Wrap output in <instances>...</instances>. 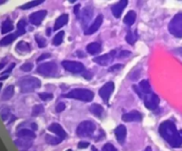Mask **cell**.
Segmentation results:
<instances>
[{
    "instance_id": "obj_35",
    "label": "cell",
    "mask_w": 182,
    "mask_h": 151,
    "mask_svg": "<svg viewBox=\"0 0 182 151\" xmlns=\"http://www.w3.org/2000/svg\"><path fill=\"white\" fill-rule=\"evenodd\" d=\"M35 39H36V42H37V44H38L39 48H44V47L47 45L46 39H45L44 37H42L41 36L36 35V36H35Z\"/></svg>"
},
{
    "instance_id": "obj_6",
    "label": "cell",
    "mask_w": 182,
    "mask_h": 151,
    "mask_svg": "<svg viewBox=\"0 0 182 151\" xmlns=\"http://www.w3.org/2000/svg\"><path fill=\"white\" fill-rule=\"evenodd\" d=\"M37 70L41 75L46 76H52L55 75L57 72V65L53 61L45 62L39 65Z\"/></svg>"
},
{
    "instance_id": "obj_26",
    "label": "cell",
    "mask_w": 182,
    "mask_h": 151,
    "mask_svg": "<svg viewBox=\"0 0 182 151\" xmlns=\"http://www.w3.org/2000/svg\"><path fill=\"white\" fill-rule=\"evenodd\" d=\"M138 87L139 89L141 90V92L146 95V94H148L151 92V86H150V84L147 80H142L139 85H138Z\"/></svg>"
},
{
    "instance_id": "obj_14",
    "label": "cell",
    "mask_w": 182,
    "mask_h": 151,
    "mask_svg": "<svg viewBox=\"0 0 182 151\" xmlns=\"http://www.w3.org/2000/svg\"><path fill=\"white\" fill-rule=\"evenodd\" d=\"M127 5H128L127 0H121V1L116 3L115 5H113L112 12H113V14L114 15L115 18H120V16L121 15L124 8L127 6Z\"/></svg>"
},
{
    "instance_id": "obj_32",
    "label": "cell",
    "mask_w": 182,
    "mask_h": 151,
    "mask_svg": "<svg viewBox=\"0 0 182 151\" xmlns=\"http://www.w3.org/2000/svg\"><path fill=\"white\" fill-rule=\"evenodd\" d=\"M16 50L19 52H30L31 46L28 43L24 41H20L16 45Z\"/></svg>"
},
{
    "instance_id": "obj_51",
    "label": "cell",
    "mask_w": 182,
    "mask_h": 151,
    "mask_svg": "<svg viewBox=\"0 0 182 151\" xmlns=\"http://www.w3.org/2000/svg\"><path fill=\"white\" fill-rule=\"evenodd\" d=\"M8 77V75H5L4 76H1L0 77V80H4V79H5V78H7Z\"/></svg>"
},
{
    "instance_id": "obj_19",
    "label": "cell",
    "mask_w": 182,
    "mask_h": 151,
    "mask_svg": "<svg viewBox=\"0 0 182 151\" xmlns=\"http://www.w3.org/2000/svg\"><path fill=\"white\" fill-rule=\"evenodd\" d=\"M68 15L67 14H63L61 15L60 17H58V19L56 20L55 23V27H54V30H58L59 29H61L62 27H64L65 24H67L68 22Z\"/></svg>"
},
{
    "instance_id": "obj_5",
    "label": "cell",
    "mask_w": 182,
    "mask_h": 151,
    "mask_svg": "<svg viewBox=\"0 0 182 151\" xmlns=\"http://www.w3.org/2000/svg\"><path fill=\"white\" fill-rule=\"evenodd\" d=\"M96 130V124L91 121H84L77 127V134L80 137H89Z\"/></svg>"
},
{
    "instance_id": "obj_50",
    "label": "cell",
    "mask_w": 182,
    "mask_h": 151,
    "mask_svg": "<svg viewBox=\"0 0 182 151\" xmlns=\"http://www.w3.org/2000/svg\"><path fill=\"white\" fill-rule=\"evenodd\" d=\"M31 127H32V129H33L34 131H36V130L38 129V126H37V124H36L35 123H33V124H31Z\"/></svg>"
},
{
    "instance_id": "obj_22",
    "label": "cell",
    "mask_w": 182,
    "mask_h": 151,
    "mask_svg": "<svg viewBox=\"0 0 182 151\" xmlns=\"http://www.w3.org/2000/svg\"><path fill=\"white\" fill-rule=\"evenodd\" d=\"M136 18H137V14L134 11H130L126 16L123 19V22L128 25V26H131L132 24H134V22L136 21Z\"/></svg>"
},
{
    "instance_id": "obj_13",
    "label": "cell",
    "mask_w": 182,
    "mask_h": 151,
    "mask_svg": "<svg viewBox=\"0 0 182 151\" xmlns=\"http://www.w3.org/2000/svg\"><path fill=\"white\" fill-rule=\"evenodd\" d=\"M121 118L124 122H140L142 120V115L138 111L133 110L124 114Z\"/></svg>"
},
{
    "instance_id": "obj_11",
    "label": "cell",
    "mask_w": 182,
    "mask_h": 151,
    "mask_svg": "<svg viewBox=\"0 0 182 151\" xmlns=\"http://www.w3.org/2000/svg\"><path fill=\"white\" fill-rule=\"evenodd\" d=\"M47 11L46 10H40V11H38V12H35L33 14L30 15V21L31 24L36 25V26H38L42 21L45 19L46 15H47Z\"/></svg>"
},
{
    "instance_id": "obj_7",
    "label": "cell",
    "mask_w": 182,
    "mask_h": 151,
    "mask_svg": "<svg viewBox=\"0 0 182 151\" xmlns=\"http://www.w3.org/2000/svg\"><path fill=\"white\" fill-rule=\"evenodd\" d=\"M63 67L67 71L71 73H81L85 70V67L81 62L79 61H71V60H65L62 62Z\"/></svg>"
},
{
    "instance_id": "obj_15",
    "label": "cell",
    "mask_w": 182,
    "mask_h": 151,
    "mask_svg": "<svg viewBox=\"0 0 182 151\" xmlns=\"http://www.w3.org/2000/svg\"><path fill=\"white\" fill-rule=\"evenodd\" d=\"M103 23V16L102 15H98L96 20L93 21V23L85 30V34L86 35H91V34H94L97 30H98L100 28V26L102 25Z\"/></svg>"
},
{
    "instance_id": "obj_45",
    "label": "cell",
    "mask_w": 182,
    "mask_h": 151,
    "mask_svg": "<svg viewBox=\"0 0 182 151\" xmlns=\"http://www.w3.org/2000/svg\"><path fill=\"white\" fill-rule=\"evenodd\" d=\"M50 57V54L49 53H43L41 56H39L38 58V61H41V60H45V59H47V58H48Z\"/></svg>"
},
{
    "instance_id": "obj_49",
    "label": "cell",
    "mask_w": 182,
    "mask_h": 151,
    "mask_svg": "<svg viewBox=\"0 0 182 151\" xmlns=\"http://www.w3.org/2000/svg\"><path fill=\"white\" fill-rule=\"evenodd\" d=\"M175 52H176V53H178V54H180V55H182V47L176 49Z\"/></svg>"
},
{
    "instance_id": "obj_20",
    "label": "cell",
    "mask_w": 182,
    "mask_h": 151,
    "mask_svg": "<svg viewBox=\"0 0 182 151\" xmlns=\"http://www.w3.org/2000/svg\"><path fill=\"white\" fill-rule=\"evenodd\" d=\"M15 145L19 148L22 149H29L31 147L32 145V141L31 140H27V139H22V138H19L15 141Z\"/></svg>"
},
{
    "instance_id": "obj_3",
    "label": "cell",
    "mask_w": 182,
    "mask_h": 151,
    "mask_svg": "<svg viewBox=\"0 0 182 151\" xmlns=\"http://www.w3.org/2000/svg\"><path fill=\"white\" fill-rule=\"evenodd\" d=\"M63 96L65 98L82 101L84 102H89L94 98V92L88 89H74L66 94H64Z\"/></svg>"
},
{
    "instance_id": "obj_47",
    "label": "cell",
    "mask_w": 182,
    "mask_h": 151,
    "mask_svg": "<svg viewBox=\"0 0 182 151\" xmlns=\"http://www.w3.org/2000/svg\"><path fill=\"white\" fill-rule=\"evenodd\" d=\"M131 54V53L129 51H122L121 53H120V57H127Z\"/></svg>"
},
{
    "instance_id": "obj_1",
    "label": "cell",
    "mask_w": 182,
    "mask_h": 151,
    "mask_svg": "<svg viewBox=\"0 0 182 151\" xmlns=\"http://www.w3.org/2000/svg\"><path fill=\"white\" fill-rule=\"evenodd\" d=\"M161 136L172 148H180L182 144L180 132H178L175 124L171 121H164L159 126Z\"/></svg>"
},
{
    "instance_id": "obj_34",
    "label": "cell",
    "mask_w": 182,
    "mask_h": 151,
    "mask_svg": "<svg viewBox=\"0 0 182 151\" xmlns=\"http://www.w3.org/2000/svg\"><path fill=\"white\" fill-rule=\"evenodd\" d=\"M1 117H2V120L5 121L8 119L9 116H10V109L7 108V107H3L1 108Z\"/></svg>"
},
{
    "instance_id": "obj_59",
    "label": "cell",
    "mask_w": 182,
    "mask_h": 151,
    "mask_svg": "<svg viewBox=\"0 0 182 151\" xmlns=\"http://www.w3.org/2000/svg\"><path fill=\"white\" fill-rule=\"evenodd\" d=\"M67 151H72V150H71V149H69V150H67Z\"/></svg>"
},
{
    "instance_id": "obj_28",
    "label": "cell",
    "mask_w": 182,
    "mask_h": 151,
    "mask_svg": "<svg viewBox=\"0 0 182 151\" xmlns=\"http://www.w3.org/2000/svg\"><path fill=\"white\" fill-rule=\"evenodd\" d=\"M137 34L136 31H131L130 30L126 36V41L130 44V45H134L136 43V41L137 40Z\"/></svg>"
},
{
    "instance_id": "obj_41",
    "label": "cell",
    "mask_w": 182,
    "mask_h": 151,
    "mask_svg": "<svg viewBox=\"0 0 182 151\" xmlns=\"http://www.w3.org/2000/svg\"><path fill=\"white\" fill-rule=\"evenodd\" d=\"M65 103H63V102L58 103L57 106H56V108H55V111H56L57 113H60V112H62V111L65 110Z\"/></svg>"
},
{
    "instance_id": "obj_54",
    "label": "cell",
    "mask_w": 182,
    "mask_h": 151,
    "mask_svg": "<svg viewBox=\"0 0 182 151\" xmlns=\"http://www.w3.org/2000/svg\"><path fill=\"white\" fill-rule=\"evenodd\" d=\"M144 151H152V149L150 147H147V148H146V149Z\"/></svg>"
},
{
    "instance_id": "obj_25",
    "label": "cell",
    "mask_w": 182,
    "mask_h": 151,
    "mask_svg": "<svg viewBox=\"0 0 182 151\" xmlns=\"http://www.w3.org/2000/svg\"><path fill=\"white\" fill-rule=\"evenodd\" d=\"M89 111L94 114L95 116L98 117H101L103 113H104V108L103 107L99 104H92V105L89 107Z\"/></svg>"
},
{
    "instance_id": "obj_37",
    "label": "cell",
    "mask_w": 182,
    "mask_h": 151,
    "mask_svg": "<svg viewBox=\"0 0 182 151\" xmlns=\"http://www.w3.org/2000/svg\"><path fill=\"white\" fill-rule=\"evenodd\" d=\"M33 69V64L31 62H26L24 64H22L21 66V70L24 71V72H29Z\"/></svg>"
},
{
    "instance_id": "obj_56",
    "label": "cell",
    "mask_w": 182,
    "mask_h": 151,
    "mask_svg": "<svg viewBox=\"0 0 182 151\" xmlns=\"http://www.w3.org/2000/svg\"><path fill=\"white\" fill-rule=\"evenodd\" d=\"M180 138H181V140H182V130L180 131Z\"/></svg>"
},
{
    "instance_id": "obj_18",
    "label": "cell",
    "mask_w": 182,
    "mask_h": 151,
    "mask_svg": "<svg viewBox=\"0 0 182 151\" xmlns=\"http://www.w3.org/2000/svg\"><path fill=\"white\" fill-rule=\"evenodd\" d=\"M17 137L22 138V139H27V140H32L36 138V134L34 132L29 130V129H22L19 132H17Z\"/></svg>"
},
{
    "instance_id": "obj_24",
    "label": "cell",
    "mask_w": 182,
    "mask_h": 151,
    "mask_svg": "<svg viewBox=\"0 0 182 151\" xmlns=\"http://www.w3.org/2000/svg\"><path fill=\"white\" fill-rule=\"evenodd\" d=\"M15 93V87L13 85H9L7 86L4 92H3V94H2V100L3 101H8L10 100L13 95Z\"/></svg>"
},
{
    "instance_id": "obj_16",
    "label": "cell",
    "mask_w": 182,
    "mask_h": 151,
    "mask_svg": "<svg viewBox=\"0 0 182 151\" xmlns=\"http://www.w3.org/2000/svg\"><path fill=\"white\" fill-rule=\"evenodd\" d=\"M48 130L51 131L52 133H55L58 137H60L62 140H64L65 138H66V133L65 132V130L63 129V127L59 124H57V123H54L51 125H49Z\"/></svg>"
},
{
    "instance_id": "obj_8",
    "label": "cell",
    "mask_w": 182,
    "mask_h": 151,
    "mask_svg": "<svg viewBox=\"0 0 182 151\" xmlns=\"http://www.w3.org/2000/svg\"><path fill=\"white\" fill-rule=\"evenodd\" d=\"M144 102H145L146 108H147L148 109H151V110H154L155 108H157V107L159 106L160 99L155 93L150 92L148 94L145 95Z\"/></svg>"
},
{
    "instance_id": "obj_57",
    "label": "cell",
    "mask_w": 182,
    "mask_h": 151,
    "mask_svg": "<svg viewBox=\"0 0 182 151\" xmlns=\"http://www.w3.org/2000/svg\"><path fill=\"white\" fill-rule=\"evenodd\" d=\"M2 86H3V85H2V83H0V90H1V88H2Z\"/></svg>"
},
{
    "instance_id": "obj_10",
    "label": "cell",
    "mask_w": 182,
    "mask_h": 151,
    "mask_svg": "<svg viewBox=\"0 0 182 151\" xmlns=\"http://www.w3.org/2000/svg\"><path fill=\"white\" fill-rule=\"evenodd\" d=\"M115 54V51H112V52H110V53H106L104 55H101V56L95 58L94 61L96 63L101 65V66H106V65H108L109 63H111L114 60Z\"/></svg>"
},
{
    "instance_id": "obj_44",
    "label": "cell",
    "mask_w": 182,
    "mask_h": 151,
    "mask_svg": "<svg viewBox=\"0 0 182 151\" xmlns=\"http://www.w3.org/2000/svg\"><path fill=\"white\" fill-rule=\"evenodd\" d=\"M121 68H122V65H121V64H116V65L113 66L112 68L109 69V71H115V70L120 69H121Z\"/></svg>"
},
{
    "instance_id": "obj_38",
    "label": "cell",
    "mask_w": 182,
    "mask_h": 151,
    "mask_svg": "<svg viewBox=\"0 0 182 151\" xmlns=\"http://www.w3.org/2000/svg\"><path fill=\"white\" fill-rule=\"evenodd\" d=\"M39 98L42 100V101H49L53 99V94L52 93H48V92H42V93H39Z\"/></svg>"
},
{
    "instance_id": "obj_23",
    "label": "cell",
    "mask_w": 182,
    "mask_h": 151,
    "mask_svg": "<svg viewBox=\"0 0 182 151\" xmlns=\"http://www.w3.org/2000/svg\"><path fill=\"white\" fill-rule=\"evenodd\" d=\"M14 30V25L13 22L10 19H6L3 23H2V27H1V33L2 34H5L8 33L10 31Z\"/></svg>"
},
{
    "instance_id": "obj_36",
    "label": "cell",
    "mask_w": 182,
    "mask_h": 151,
    "mask_svg": "<svg viewBox=\"0 0 182 151\" xmlns=\"http://www.w3.org/2000/svg\"><path fill=\"white\" fill-rule=\"evenodd\" d=\"M44 112V107L42 105H35L32 108V116L37 117Z\"/></svg>"
},
{
    "instance_id": "obj_27",
    "label": "cell",
    "mask_w": 182,
    "mask_h": 151,
    "mask_svg": "<svg viewBox=\"0 0 182 151\" xmlns=\"http://www.w3.org/2000/svg\"><path fill=\"white\" fill-rule=\"evenodd\" d=\"M17 37L16 34H10L0 40V45H7L13 43Z\"/></svg>"
},
{
    "instance_id": "obj_39",
    "label": "cell",
    "mask_w": 182,
    "mask_h": 151,
    "mask_svg": "<svg viewBox=\"0 0 182 151\" xmlns=\"http://www.w3.org/2000/svg\"><path fill=\"white\" fill-rule=\"evenodd\" d=\"M102 151H118V150H117V149H116L114 145H112V144H110V143H107V144H105V145L103 147Z\"/></svg>"
},
{
    "instance_id": "obj_55",
    "label": "cell",
    "mask_w": 182,
    "mask_h": 151,
    "mask_svg": "<svg viewBox=\"0 0 182 151\" xmlns=\"http://www.w3.org/2000/svg\"><path fill=\"white\" fill-rule=\"evenodd\" d=\"M91 149H92V151H98L96 148H95V147H93V146L91 147Z\"/></svg>"
},
{
    "instance_id": "obj_40",
    "label": "cell",
    "mask_w": 182,
    "mask_h": 151,
    "mask_svg": "<svg viewBox=\"0 0 182 151\" xmlns=\"http://www.w3.org/2000/svg\"><path fill=\"white\" fill-rule=\"evenodd\" d=\"M133 90L135 91L137 93V95H138V97L139 98H141V99H144V97H145V94L141 92V90L139 89V87L138 86H137V85H133Z\"/></svg>"
},
{
    "instance_id": "obj_29",
    "label": "cell",
    "mask_w": 182,
    "mask_h": 151,
    "mask_svg": "<svg viewBox=\"0 0 182 151\" xmlns=\"http://www.w3.org/2000/svg\"><path fill=\"white\" fill-rule=\"evenodd\" d=\"M42 3H44L43 0H35V1H31V2L26 3L25 5H22L20 8H21L22 10H27V9H31V8H32V7H35V6H37V5L42 4Z\"/></svg>"
},
{
    "instance_id": "obj_12",
    "label": "cell",
    "mask_w": 182,
    "mask_h": 151,
    "mask_svg": "<svg viewBox=\"0 0 182 151\" xmlns=\"http://www.w3.org/2000/svg\"><path fill=\"white\" fill-rule=\"evenodd\" d=\"M92 17H93V10L90 7H85L82 12L81 13V17H80L84 27L88 26L90 23Z\"/></svg>"
},
{
    "instance_id": "obj_9",
    "label": "cell",
    "mask_w": 182,
    "mask_h": 151,
    "mask_svg": "<svg viewBox=\"0 0 182 151\" xmlns=\"http://www.w3.org/2000/svg\"><path fill=\"white\" fill-rule=\"evenodd\" d=\"M114 90V84L113 82H108L104 85H103L99 90L100 97L104 100V101L108 102L111 97L112 92Z\"/></svg>"
},
{
    "instance_id": "obj_30",
    "label": "cell",
    "mask_w": 182,
    "mask_h": 151,
    "mask_svg": "<svg viewBox=\"0 0 182 151\" xmlns=\"http://www.w3.org/2000/svg\"><path fill=\"white\" fill-rule=\"evenodd\" d=\"M46 141L47 143H48L50 145H57L59 143H61L62 139L60 137H55V136L46 135Z\"/></svg>"
},
{
    "instance_id": "obj_42",
    "label": "cell",
    "mask_w": 182,
    "mask_h": 151,
    "mask_svg": "<svg viewBox=\"0 0 182 151\" xmlns=\"http://www.w3.org/2000/svg\"><path fill=\"white\" fill-rule=\"evenodd\" d=\"M88 146H89V143L87 142V141H81V142H79V145H78V147L80 149H86Z\"/></svg>"
},
{
    "instance_id": "obj_4",
    "label": "cell",
    "mask_w": 182,
    "mask_h": 151,
    "mask_svg": "<svg viewBox=\"0 0 182 151\" xmlns=\"http://www.w3.org/2000/svg\"><path fill=\"white\" fill-rule=\"evenodd\" d=\"M169 31L176 37H182V14H176L169 23Z\"/></svg>"
},
{
    "instance_id": "obj_43",
    "label": "cell",
    "mask_w": 182,
    "mask_h": 151,
    "mask_svg": "<svg viewBox=\"0 0 182 151\" xmlns=\"http://www.w3.org/2000/svg\"><path fill=\"white\" fill-rule=\"evenodd\" d=\"M74 13H75V14L76 16L80 19V17H81V10H80V5H77L75 7H74Z\"/></svg>"
},
{
    "instance_id": "obj_33",
    "label": "cell",
    "mask_w": 182,
    "mask_h": 151,
    "mask_svg": "<svg viewBox=\"0 0 182 151\" xmlns=\"http://www.w3.org/2000/svg\"><path fill=\"white\" fill-rule=\"evenodd\" d=\"M64 36H65V32L64 31H59L55 37H54L53 39V44L55 45H60L63 42V39H64Z\"/></svg>"
},
{
    "instance_id": "obj_46",
    "label": "cell",
    "mask_w": 182,
    "mask_h": 151,
    "mask_svg": "<svg viewBox=\"0 0 182 151\" xmlns=\"http://www.w3.org/2000/svg\"><path fill=\"white\" fill-rule=\"evenodd\" d=\"M15 63H12V64L9 66V68H8V69H6V70H5L4 73H3V74H4V75H5V74L7 75V73H9V72H11V71H12V69L15 68Z\"/></svg>"
},
{
    "instance_id": "obj_48",
    "label": "cell",
    "mask_w": 182,
    "mask_h": 151,
    "mask_svg": "<svg viewBox=\"0 0 182 151\" xmlns=\"http://www.w3.org/2000/svg\"><path fill=\"white\" fill-rule=\"evenodd\" d=\"M83 76H85V77H86L87 79H90V78L92 77V75H91V74H90L89 72H86L85 74L83 73Z\"/></svg>"
},
{
    "instance_id": "obj_53",
    "label": "cell",
    "mask_w": 182,
    "mask_h": 151,
    "mask_svg": "<svg viewBox=\"0 0 182 151\" xmlns=\"http://www.w3.org/2000/svg\"><path fill=\"white\" fill-rule=\"evenodd\" d=\"M50 34H51V30H50V29H48V30H47V35H48V36H50Z\"/></svg>"
},
{
    "instance_id": "obj_17",
    "label": "cell",
    "mask_w": 182,
    "mask_h": 151,
    "mask_svg": "<svg viewBox=\"0 0 182 151\" xmlns=\"http://www.w3.org/2000/svg\"><path fill=\"white\" fill-rule=\"evenodd\" d=\"M126 134H127V130L126 127L123 124L119 125L115 129V136L118 142L120 144H123L126 139Z\"/></svg>"
},
{
    "instance_id": "obj_21",
    "label": "cell",
    "mask_w": 182,
    "mask_h": 151,
    "mask_svg": "<svg viewBox=\"0 0 182 151\" xmlns=\"http://www.w3.org/2000/svg\"><path fill=\"white\" fill-rule=\"evenodd\" d=\"M101 45L98 43H96V42H94V43H90L89 45H88L87 46V52L88 53H90V54H92V55H94V54H97V53H98L101 52Z\"/></svg>"
},
{
    "instance_id": "obj_58",
    "label": "cell",
    "mask_w": 182,
    "mask_h": 151,
    "mask_svg": "<svg viewBox=\"0 0 182 151\" xmlns=\"http://www.w3.org/2000/svg\"><path fill=\"white\" fill-rule=\"evenodd\" d=\"M3 3H5V1H0V4H3Z\"/></svg>"
},
{
    "instance_id": "obj_2",
    "label": "cell",
    "mask_w": 182,
    "mask_h": 151,
    "mask_svg": "<svg viewBox=\"0 0 182 151\" xmlns=\"http://www.w3.org/2000/svg\"><path fill=\"white\" fill-rule=\"evenodd\" d=\"M19 86H20L21 92L23 93L31 92L41 86V82L37 77L27 76V77L22 78L19 82Z\"/></svg>"
},
{
    "instance_id": "obj_31",
    "label": "cell",
    "mask_w": 182,
    "mask_h": 151,
    "mask_svg": "<svg viewBox=\"0 0 182 151\" xmlns=\"http://www.w3.org/2000/svg\"><path fill=\"white\" fill-rule=\"evenodd\" d=\"M25 27H26V22H25V21L24 20H21V21H19V22H18V24H17V31H16V34L17 37L18 36H22V35H23L24 33H25Z\"/></svg>"
},
{
    "instance_id": "obj_52",
    "label": "cell",
    "mask_w": 182,
    "mask_h": 151,
    "mask_svg": "<svg viewBox=\"0 0 182 151\" xmlns=\"http://www.w3.org/2000/svg\"><path fill=\"white\" fill-rule=\"evenodd\" d=\"M4 67H5V63H4V62H3V63H0V70H1Z\"/></svg>"
}]
</instances>
